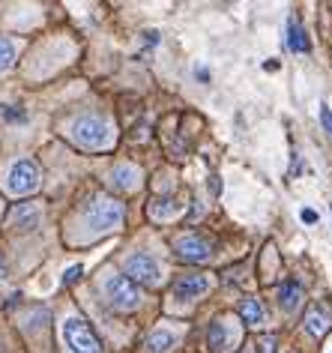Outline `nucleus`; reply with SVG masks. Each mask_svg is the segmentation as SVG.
<instances>
[{
	"instance_id": "16",
	"label": "nucleus",
	"mask_w": 332,
	"mask_h": 353,
	"mask_svg": "<svg viewBox=\"0 0 332 353\" xmlns=\"http://www.w3.org/2000/svg\"><path fill=\"white\" fill-rule=\"evenodd\" d=\"M287 48L296 51V54H309V37L300 28V21H287Z\"/></svg>"
},
{
	"instance_id": "13",
	"label": "nucleus",
	"mask_w": 332,
	"mask_h": 353,
	"mask_svg": "<svg viewBox=\"0 0 332 353\" xmlns=\"http://www.w3.org/2000/svg\"><path fill=\"white\" fill-rule=\"evenodd\" d=\"M111 183H114L117 189L132 192V189L141 186V171H138L135 165H117L114 174H111Z\"/></svg>"
},
{
	"instance_id": "12",
	"label": "nucleus",
	"mask_w": 332,
	"mask_h": 353,
	"mask_svg": "<svg viewBox=\"0 0 332 353\" xmlns=\"http://www.w3.org/2000/svg\"><path fill=\"white\" fill-rule=\"evenodd\" d=\"M147 213H150V219H156V222H168V219H174V216H180V213H183V201H174V198H156V201H150Z\"/></svg>"
},
{
	"instance_id": "22",
	"label": "nucleus",
	"mask_w": 332,
	"mask_h": 353,
	"mask_svg": "<svg viewBox=\"0 0 332 353\" xmlns=\"http://www.w3.org/2000/svg\"><path fill=\"white\" fill-rule=\"evenodd\" d=\"M78 276H81V263H78V267H69L66 276H63V281H75Z\"/></svg>"
},
{
	"instance_id": "6",
	"label": "nucleus",
	"mask_w": 332,
	"mask_h": 353,
	"mask_svg": "<svg viewBox=\"0 0 332 353\" xmlns=\"http://www.w3.org/2000/svg\"><path fill=\"white\" fill-rule=\"evenodd\" d=\"M63 341L72 353H102V344L93 335L90 326H87V321L75 314L63 321Z\"/></svg>"
},
{
	"instance_id": "5",
	"label": "nucleus",
	"mask_w": 332,
	"mask_h": 353,
	"mask_svg": "<svg viewBox=\"0 0 332 353\" xmlns=\"http://www.w3.org/2000/svg\"><path fill=\"white\" fill-rule=\"evenodd\" d=\"M126 279L129 281H138V285H147V288H159L165 281V270L162 263L147 252H135L126 258Z\"/></svg>"
},
{
	"instance_id": "26",
	"label": "nucleus",
	"mask_w": 332,
	"mask_h": 353,
	"mask_svg": "<svg viewBox=\"0 0 332 353\" xmlns=\"http://www.w3.org/2000/svg\"><path fill=\"white\" fill-rule=\"evenodd\" d=\"M329 353H332V341H329Z\"/></svg>"
},
{
	"instance_id": "19",
	"label": "nucleus",
	"mask_w": 332,
	"mask_h": 353,
	"mask_svg": "<svg viewBox=\"0 0 332 353\" xmlns=\"http://www.w3.org/2000/svg\"><path fill=\"white\" fill-rule=\"evenodd\" d=\"M0 117L10 120V123H24V120H28V111L15 108V105H0Z\"/></svg>"
},
{
	"instance_id": "1",
	"label": "nucleus",
	"mask_w": 332,
	"mask_h": 353,
	"mask_svg": "<svg viewBox=\"0 0 332 353\" xmlns=\"http://www.w3.org/2000/svg\"><path fill=\"white\" fill-rule=\"evenodd\" d=\"M69 135L84 150H108L114 144L117 132L111 126V120L99 117V114H81V117H75L69 123Z\"/></svg>"
},
{
	"instance_id": "21",
	"label": "nucleus",
	"mask_w": 332,
	"mask_h": 353,
	"mask_svg": "<svg viewBox=\"0 0 332 353\" xmlns=\"http://www.w3.org/2000/svg\"><path fill=\"white\" fill-rule=\"evenodd\" d=\"M320 123H323V129H326L329 132V135H332V111H329V105H320Z\"/></svg>"
},
{
	"instance_id": "10",
	"label": "nucleus",
	"mask_w": 332,
	"mask_h": 353,
	"mask_svg": "<svg viewBox=\"0 0 332 353\" xmlns=\"http://www.w3.org/2000/svg\"><path fill=\"white\" fill-rule=\"evenodd\" d=\"M39 219H42V210L37 204H19L10 213V225L15 231H33L39 225Z\"/></svg>"
},
{
	"instance_id": "24",
	"label": "nucleus",
	"mask_w": 332,
	"mask_h": 353,
	"mask_svg": "<svg viewBox=\"0 0 332 353\" xmlns=\"http://www.w3.org/2000/svg\"><path fill=\"white\" fill-rule=\"evenodd\" d=\"M195 75H200V78H204V84L209 81V72H207V66H195Z\"/></svg>"
},
{
	"instance_id": "15",
	"label": "nucleus",
	"mask_w": 332,
	"mask_h": 353,
	"mask_svg": "<svg viewBox=\"0 0 332 353\" xmlns=\"http://www.w3.org/2000/svg\"><path fill=\"white\" fill-rule=\"evenodd\" d=\"M237 312H240V317L249 326H260V323H264V308H260V303L255 296H242L240 305H237Z\"/></svg>"
},
{
	"instance_id": "14",
	"label": "nucleus",
	"mask_w": 332,
	"mask_h": 353,
	"mask_svg": "<svg viewBox=\"0 0 332 353\" xmlns=\"http://www.w3.org/2000/svg\"><path fill=\"white\" fill-rule=\"evenodd\" d=\"M302 285H296V281H284L282 288H278V305L284 308V312H296V308L302 305Z\"/></svg>"
},
{
	"instance_id": "25",
	"label": "nucleus",
	"mask_w": 332,
	"mask_h": 353,
	"mask_svg": "<svg viewBox=\"0 0 332 353\" xmlns=\"http://www.w3.org/2000/svg\"><path fill=\"white\" fill-rule=\"evenodd\" d=\"M6 276V267H3V254H0V279Z\"/></svg>"
},
{
	"instance_id": "18",
	"label": "nucleus",
	"mask_w": 332,
	"mask_h": 353,
	"mask_svg": "<svg viewBox=\"0 0 332 353\" xmlns=\"http://www.w3.org/2000/svg\"><path fill=\"white\" fill-rule=\"evenodd\" d=\"M15 57H19V42L10 39V37H0V72L12 69Z\"/></svg>"
},
{
	"instance_id": "23",
	"label": "nucleus",
	"mask_w": 332,
	"mask_h": 353,
	"mask_svg": "<svg viewBox=\"0 0 332 353\" xmlns=\"http://www.w3.org/2000/svg\"><path fill=\"white\" fill-rule=\"evenodd\" d=\"M302 219L305 222H318V213H314V210H302Z\"/></svg>"
},
{
	"instance_id": "3",
	"label": "nucleus",
	"mask_w": 332,
	"mask_h": 353,
	"mask_svg": "<svg viewBox=\"0 0 332 353\" xmlns=\"http://www.w3.org/2000/svg\"><path fill=\"white\" fill-rule=\"evenodd\" d=\"M42 186V174H39V165L33 159H15V162L6 168L3 174V189L10 195L21 198V195H33Z\"/></svg>"
},
{
	"instance_id": "11",
	"label": "nucleus",
	"mask_w": 332,
	"mask_h": 353,
	"mask_svg": "<svg viewBox=\"0 0 332 353\" xmlns=\"http://www.w3.org/2000/svg\"><path fill=\"white\" fill-rule=\"evenodd\" d=\"M329 323H332V317L323 305H311L309 312H305V332H309L311 339H323L329 330Z\"/></svg>"
},
{
	"instance_id": "8",
	"label": "nucleus",
	"mask_w": 332,
	"mask_h": 353,
	"mask_svg": "<svg viewBox=\"0 0 332 353\" xmlns=\"http://www.w3.org/2000/svg\"><path fill=\"white\" fill-rule=\"evenodd\" d=\"M174 254L186 263H204V261H209V254H213V245L198 234H183V236H177V243H174Z\"/></svg>"
},
{
	"instance_id": "7",
	"label": "nucleus",
	"mask_w": 332,
	"mask_h": 353,
	"mask_svg": "<svg viewBox=\"0 0 332 353\" xmlns=\"http://www.w3.org/2000/svg\"><path fill=\"white\" fill-rule=\"evenodd\" d=\"M209 350L213 353H228L240 344V326L231 321V317H216L209 323Z\"/></svg>"
},
{
	"instance_id": "17",
	"label": "nucleus",
	"mask_w": 332,
	"mask_h": 353,
	"mask_svg": "<svg viewBox=\"0 0 332 353\" xmlns=\"http://www.w3.org/2000/svg\"><path fill=\"white\" fill-rule=\"evenodd\" d=\"M174 344H177V335L171 330H156L150 339H147V353H168Z\"/></svg>"
},
{
	"instance_id": "9",
	"label": "nucleus",
	"mask_w": 332,
	"mask_h": 353,
	"mask_svg": "<svg viewBox=\"0 0 332 353\" xmlns=\"http://www.w3.org/2000/svg\"><path fill=\"white\" fill-rule=\"evenodd\" d=\"M209 290V279L204 272H189V276H180L174 281V296L183 299V303H191V299H200Z\"/></svg>"
},
{
	"instance_id": "4",
	"label": "nucleus",
	"mask_w": 332,
	"mask_h": 353,
	"mask_svg": "<svg viewBox=\"0 0 332 353\" xmlns=\"http://www.w3.org/2000/svg\"><path fill=\"white\" fill-rule=\"evenodd\" d=\"M102 296L108 299V305H114L117 312H132L141 303V290H138L135 281H129L120 272H111L102 281Z\"/></svg>"
},
{
	"instance_id": "2",
	"label": "nucleus",
	"mask_w": 332,
	"mask_h": 353,
	"mask_svg": "<svg viewBox=\"0 0 332 353\" xmlns=\"http://www.w3.org/2000/svg\"><path fill=\"white\" fill-rule=\"evenodd\" d=\"M84 222L90 228L93 236L117 231V228L123 225V204L114 198H93L84 210Z\"/></svg>"
},
{
	"instance_id": "20",
	"label": "nucleus",
	"mask_w": 332,
	"mask_h": 353,
	"mask_svg": "<svg viewBox=\"0 0 332 353\" xmlns=\"http://www.w3.org/2000/svg\"><path fill=\"white\" fill-rule=\"evenodd\" d=\"M258 353H278V339L276 335H264L258 344Z\"/></svg>"
}]
</instances>
